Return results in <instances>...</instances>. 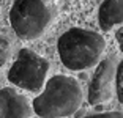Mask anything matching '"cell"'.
I'll use <instances>...</instances> for the list:
<instances>
[{
    "instance_id": "obj_1",
    "label": "cell",
    "mask_w": 123,
    "mask_h": 118,
    "mask_svg": "<svg viewBox=\"0 0 123 118\" xmlns=\"http://www.w3.org/2000/svg\"><path fill=\"white\" fill-rule=\"evenodd\" d=\"M84 101L79 82L69 76H54L33 101V112L41 118H63L73 115Z\"/></svg>"
},
{
    "instance_id": "obj_2",
    "label": "cell",
    "mask_w": 123,
    "mask_h": 118,
    "mask_svg": "<svg viewBox=\"0 0 123 118\" xmlns=\"http://www.w3.org/2000/svg\"><path fill=\"white\" fill-rule=\"evenodd\" d=\"M104 47L103 35L80 27L66 30L57 41L60 60L69 71H82L98 65Z\"/></svg>"
},
{
    "instance_id": "obj_3",
    "label": "cell",
    "mask_w": 123,
    "mask_h": 118,
    "mask_svg": "<svg viewBox=\"0 0 123 118\" xmlns=\"http://www.w3.org/2000/svg\"><path fill=\"white\" fill-rule=\"evenodd\" d=\"M54 21V10L47 0H14L10 10V22L22 39L40 38Z\"/></svg>"
},
{
    "instance_id": "obj_4",
    "label": "cell",
    "mask_w": 123,
    "mask_h": 118,
    "mask_svg": "<svg viewBox=\"0 0 123 118\" xmlns=\"http://www.w3.org/2000/svg\"><path fill=\"white\" fill-rule=\"evenodd\" d=\"M49 61L30 49H21L18 58L8 72V80L13 85L27 91H40L46 83Z\"/></svg>"
},
{
    "instance_id": "obj_5",
    "label": "cell",
    "mask_w": 123,
    "mask_h": 118,
    "mask_svg": "<svg viewBox=\"0 0 123 118\" xmlns=\"http://www.w3.org/2000/svg\"><path fill=\"white\" fill-rule=\"evenodd\" d=\"M115 61L114 58H106L98 65L96 71L88 85V102L92 106L107 102L114 96L115 90Z\"/></svg>"
},
{
    "instance_id": "obj_6",
    "label": "cell",
    "mask_w": 123,
    "mask_h": 118,
    "mask_svg": "<svg viewBox=\"0 0 123 118\" xmlns=\"http://www.w3.org/2000/svg\"><path fill=\"white\" fill-rule=\"evenodd\" d=\"M32 106L24 94L14 88L0 90V118H30Z\"/></svg>"
},
{
    "instance_id": "obj_7",
    "label": "cell",
    "mask_w": 123,
    "mask_h": 118,
    "mask_svg": "<svg viewBox=\"0 0 123 118\" xmlns=\"http://www.w3.org/2000/svg\"><path fill=\"white\" fill-rule=\"evenodd\" d=\"M98 22L104 32L123 24V0H104L98 10Z\"/></svg>"
},
{
    "instance_id": "obj_8",
    "label": "cell",
    "mask_w": 123,
    "mask_h": 118,
    "mask_svg": "<svg viewBox=\"0 0 123 118\" xmlns=\"http://www.w3.org/2000/svg\"><path fill=\"white\" fill-rule=\"evenodd\" d=\"M115 91H117L118 101L123 104V60L118 63L115 71Z\"/></svg>"
},
{
    "instance_id": "obj_9",
    "label": "cell",
    "mask_w": 123,
    "mask_h": 118,
    "mask_svg": "<svg viewBox=\"0 0 123 118\" xmlns=\"http://www.w3.org/2000/svg\"><path fill=\"white\" fill-rule=\"evenodd\" d=\"M10 54H11V44H10V41H8L5 36L0 35V68H2V66L8 61Z\"/></svg>"
},
{
    "instance_id": "obj_10",
    "label": "cell",
    "mask_w": 123,
    "mask_h": 118,
    "mask_svg": "<svg viewBox=\"0 0 123 118\" xmlns=\"http://www.w3.org/2000/svg\"><path fill=\"white\" fill-rule=\"evenodd\" d=\"M84 118H123L122 112H103V113H95V115H88Z\"/></svg>"
},
{
    "instance_id": "obj_11",
    "label": "cell",
    "mask_w": 123,
    "mask_h": 118,
    "mask_svg": "<svg viewBox=\"0 0 123 118\" xmlns=\"http://www.w3.org/2000/svg\"><path fill=\"white\" fill-rule=\"evenodd\" d=\"M115 39H117V43H118L120 50L123 52V27H122L120 30H117V33H115Z\"/></svg>"
}]
</instances>
